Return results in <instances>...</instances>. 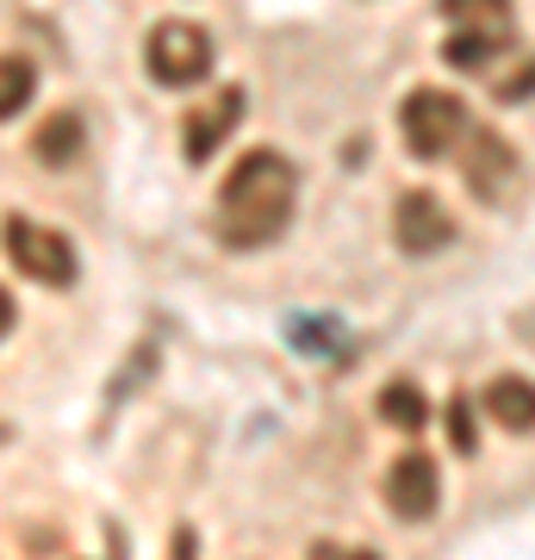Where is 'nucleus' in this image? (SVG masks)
Instances as JSON below:
<instances>
[{
  "label": "nucleus",
  "instance_id": "obj_1",
  "mask_svg": "<svg viewBox=\"0 0 535 560\" xmlns=\"http://www.w3.org/2000/svg\"><path fill=\"white\" fill-rule=\"evenodd\" d=\"M299 206V168L280 156L275 143H261L249 156L231 162V175L219 180V200H212V237L224 249H268V243L287 237Z\"/></svg>",
  "mask_w": 535,
  "mask_h": 560
},
{
  "label": "nucleus",
  "instance_id": "obj_2",
  "mask_svg": "<svg viewBox=\"0 0 535 560\" xmlns=\"http://www.w3.org/2000/svg\"><path fill=\"white\" fill-rule=\"evenodd\" d=\"M398 138H405V150L417 162H442L467 138V106H461V94H449V88H411L405 106H398Z\"/></svg>",
  "mask_w": 535,
  "mask_h": 560
},
{
  "label": "nucleus",
  "instance_id": "obj_3",
  "mask_svg": "<svg viewBox=\"0 0 535 560\" xmlns=\"http://www.w3.org/2000/svg\"><path fill=\"white\" fill-rule=\"evenodd\" d=\"M212 38H206V25L194 20H162L150 25V38H143V69L156 88H199V81L212 75Z\"/></svg>",
  "mask_w": 535,
  "mask_h": 560
},
{
  "label": "nucleus",
  "instance_id": "obj_4",
  "mask_svg": "<svg viewBox=\"0 0 535 560\" xmlns=\"http://www.w3.org/2000/svg\"><path fill=\"white\" fill-rule=\"evenodd\" d=\"M0 249H7V261L25 280H38V287H75V275H81L75 243L38 219H7L0 224Z\"/></svg>",
  "mask_w": 535,
  "mask_h": 560
},
{
  "label": "nucleus",
  "instance_id": "obj_5",
  "mask_svg": "<svg viewBox=\"0 0 535 560\" xmlns=\"http://www.w3.org/2000/svg\"><path fill=\"white\" fill-rule=\"evenodd\" d=\"M386 511H393L398 523H430L442 504V467L437 455H423V448H405V455L386 467Z\"/></svg>",
  "mask_w": 535,
  "mask_h": 560
},
{
  "label": "nucleus",
  "instance_id": "obj_6",
  "mask_svg": "<svg viewBox=\"0 0 535 560\" xmlns=\"http://www.w3.org/2000/svg\"><path fill=\"white\" fill-rule=\"evenodd\" d=\"M461 175H467V194H474V200L504 206L516 194V180H523V156H516L498 131H474L467 156H461Z\"/></svg>",
  "mask_w": 535,
  "mask_h": 560
},
{
  "label": "nucleus",
  "instance_id": "obj_7",
  "mask_svg": "<svg viewBox=\"0 0 535 560\" xmlns=\"http://www.w3.org/2000/svg\"><path fill=\"white\" fill-rule=\"evenodd\" d=\"M393 237H398V249L405 256H442L449 243H455V212L437 200V194H405L398 200V212H393Z\"/></svg>",
  "mask_w": 535,
  "mask_h": 560
},
{
  "label": "nucleus",
  "instance_id": "obj_8",
  "mask_svg": "<svg viewBox=\"0 0 535 560\" xmlns=\"http://www.w3.org/2000/svg\"><path fill=\"white\" fill-rule=\"evenodd\" d=\"M243 106H249L243 88H219L206 106H194L187 125H181V156H187V162H212L224 150V138L243 125Z\"/></svg>",
  "mask_w": 535,
  "mask_h": 560
},
{
  "label": "nucleus",
  "instance_id": "obj_9",
  "mask_svg": "<svg viewBox=\"0 0 535 560\" xmlns=\"http://www.w3.org/2000/svg\"><path fill=\"white\" fill-rule=\"evenodd\" d=\"M81 150H88V125H81V113H57V119H44L38 131H32V156H38V168H69Z\"/></svg>",
  "mask_w": 535,
  "mask_h": 560
},
{
  "label": "nucleus",
  "instance_id": "obj_10",
  "mask_svg": "<svg viewBox=\"0 0 535 560\" xmlns=\"http://www.w3.org/2000/svg\"><path fill=\"white\" fill-rule=\"evenodd\" d=\"M535 393H530V381L523 374H498L492 386H486V411H492V423H504L511 436H530L535 430Z\"/></svg>",
  "mask_w": 535,
  "mask_h": 560
},
{
  "label": "nucleus",
  "instance_id": "obj_11",
  "mask_svg": "<svg viewBox=\"0 0 535 560\" xmlns=\"http://www.w3.org/2000/svg\"><path fill=\"white\" fill-rule=\"evenodd\" d=\"M504 50H511V25H461L442 57L455 62V69H486V62L504 57Z\"/></svg>",
  "mask_w": 535,
  "mask_h": 560
},
{
  "label": "nucleus",
  "instance_id": "obj_12",
  "mask_svg": "<svg viewBox=\"0 0 535 560\" xmlns=\"http://www.w3.org/2000/svg\"><path fill=\"white\" fill-rule=\"evenodd\" d=\"M374 405H380V423H393V430H423L430 423V399H423L417 381H386Z\"/></svg>",
  "mask_w": 535,
  "mask_h": 560
},
{
  "label": "nucleus",
  "instance_id": "obj_13",
  "mask_svg": "<svg viewBox=\"0 0 535 560\" xmlns=\"http://www.w3.org/2000/svg\"><path fill=\"white\" fill-rule=\"evenodd\" d=\"M32 94H38V69H32V57H0V125L20 119L25 106H32Z\"/></svg>",
  "mask_w": 535,
  "mask_h": 560
},
{
  "label": "nucleus",
  "instance_id": "obj_14",
  "mask_svg": "<svg viewBox=\"0 0 535 560\" xmlns=\"http://www.w3.org/2000/svg\"><path fill=\"white\" fill-rule=\"evenodd\" d=\"M516 0H442V13L461 25H511Z\"/></svg>",
  "mask_w": 535,
  "mask_h": 560
},
{
  "label": "nucleus",
  "instance_id": "obj_15",
  "mask_svg": "<svg viewBox=\"0 0 535 560\" xmlns=\"http://www.w3.org/2000/svg\"><path fill=\"white\" fill-rule=\"evenodd\" d=\"M449 442L461 455H479V423H474V399H455L449 405Z\"/></svg>",
  "mask_w": 535,
  "mask_h": 560
},
{
  "label": "nucleus",
  "instance_id": "obj_16",
  "mask_svg": "<svg viewBox=\"0 0 535 560\" xmlns=\"http://www.w3.org/2000/svg\"><path fill=\"white\" fill-rule=\"evenodd\" d=\"M13 318H20V305H13V293L0 287V342H7V330H13Z\"/></svg>",
  "mask_w": 535,
  "mask_h": 560
}]
</instances>
